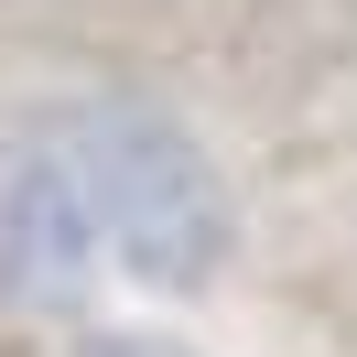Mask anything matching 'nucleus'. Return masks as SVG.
I'll use <instances>...</instances> for the list:
<instances>
[{"instance_id": "nucleus-2", "label": "nucleus", "mask_w": 357, "mask_h": 357, "mask_svg": "<svg viewBox=\"0 0 357 357\" xmlns=\"http://www.w3.org/2000/svg\"><path fill=\"white\" fill-rule=\"evenodd\" d=\"M98 249L109 238H98L87 184L54 152V130L22 141V152L0 162V292H11V303H76Z\"/></svg>"}, {"instance_id": "nucleus-3", "label": "nucleus", "mask_w": 357, "mask_h": 357, "mask_svg": "<svg viewBox=\"0 0 357 357\" xmlns=\"http://www.w3.org/2000/svg\"><path fill=\"white\" fill-rule=\"evenodd\" d=\"M76 357H195V347H174V335H87Z\"/></svg>"}, {"instance_id": "nucleus-1", "label": "nucleus", "mask_w": 357, "mask_h": 357, "mask_svg": "<svg viewBox=\"0 0 357 357\" xmlns=\"http://www.w3.org/2000/svg\"><path fill=\"white\" fill-rule=\"evenodd\" d=\"M54 152L87 184V217L141 282L195 292L227 260V184L206 162V141L184 119L141 109V98H87L76 119H54Z\"/></svg>"}]
</instances>
